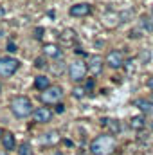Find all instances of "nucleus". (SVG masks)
<instances>
[{
	"label": "nucleus",
	"instance_id": "f257e3e1",
	"mask_svg": "<svg viewBox=\"0 0 153 155\" xmlns=\"http://www.w3.org/2000/svg\"><path fill=\"white\" fill-rule=\"evenodd\" d=\"M11 112H13V116L18 117V119H25V117L33 116V103H31V99L27 97V96H15L13 99H11Z\"/></svg>",
	"mask_w": 153,
	"mask_h": 155
},
{
	"label": "nucleus",
	"instance_id": "f03ea898",
	"mask_svg": "<svg viewBox=\"0 0 153 155\" xmlns=\"http://www.w3.org/2000/svg\"><path fill=\"white\" fill-rule=\"evenodd\" d=\"M115 150V139L112 135H99L90 143V152L94 155H110Z\"/></svg>",
	"mask_w": 153,
	"mask_h": 155
},
{
	"label": "nucleus",
	"instance_id": "7ed1b4c3",
	"mask_svg": "<svg viewBox=\"0 0 153 155\" xmlns=\"http://www.w3.org/2000/svg\"><path fill=\"white\" fill-rule=\"evenodd\" d=\"M20 69V61L13 56H2L0 58V78L13 76Z\"/></svg>",
	"mask_w": 153,
	"mask_h": 155
},
{
	"label": "nucleus",
	"instance_id": "20e7f679",
	"mask_svg": "<svg viewBox=\"0 0 153 155\" xmlns=\"http://www.w3.org/2000/svg\"><path fill=\"white\" fill-rule=\"evenodd\" d=\"M63 97V88L60 85H50L45 92L40 94V99L45 103V105H54V103H60V99Z\"/></svg>",
	"mask_w": 153,
	"mask_h": 155
},
{
	"label": "nucleus",
	"instance_id": "39448f33",
	"mask_svg": "<svg viewBox=\"0 0 153 155\" xmlns=\"http://www.w3.org/2000/svg\"><path fill=\"white\" fill-rule=\"evenodd\" d=\"M86 72H88V65L85 63V61H81V60H74L70 65H69V76L72 81H83L85 76H86Z\"/></svg>",
	"mask_w": 153,
	"mask_h": 155
},
{
	"label": "nucleus",
	"instance_id": "423d86ee",
	"mask_svg": "<svg viewBox=\"0 0 153 155\" xmlns=\"http://www.w3.org/2000/svg\"><path fill=\"white\" fill-rule=\"evenodd\" d=\"M105 61H106V65H108L110 69H121L122 63H124V54H122V51H119V49L110 51V52L106 54Z\"/></svg>",
	"mask_w": 153,
	"mask_h": 155
},
{
	"label": "nucleus",
	"instance_id": "0eeeda50",
	"mask_svg": "<svg viewBox=\"0 0 153 155\" xmlns=\"http://www.w3.org/2000/svg\"><path fill=\"white\" fill-rule=\"evenodd\" d=\"M90 11H92L90 4H86V2H79V4H74V5L70 7L69 13H70L72 16H76V18H81V16H88Z\"/></svg>",
	"mask_w": 153,
	"mask_h": 155
},
{
	"label": "nucleus",
	"instance_id": "6e6552de",
	"mask_svg": "<svg viewBox=\"0 0 153 155\" xmlns=\"http://www.w3.org/2000/svg\"><path fill=\"white\" fill-rule=\"evenodd\" d=\"M33 117H34L36 123H49L50 117H52V112L49 108H45V107H40V108H36L33 112Z\"/></svg>",
	"mask_w": 153,
	"mask_h": 155
},
{
	"label": "nucleus",
	"instance_id": "1a4fd4ad",
	"mask_svg": "<svg viewBox=\"0 0 153 155\" xmlns=\"http://www.w3.org/2000/svg\"><path fill=\"white\" fill-rule=\"evenodd\" d=\"M2 146H4V150L13 152V150L16 148V139H15V134H11V132H4V137H2Z\"/></svg>",
	"mask_w": 153,
	"mask_h": 155
},
{
	"label": "nucleus",
	"instance_id": "9d476101",
	"mask_svg": "<svg viewBox=\"0 0 153 155\" xmlns=\"http://www.w3.org/2000/svg\"><path fill=\"white\" fill-rule=\"evenodd\" d=\"M135 107L141 110V112H144V114H153V103L150 99H137L135 101Z\"/></svg>",
	"mask_w": 153,
	"mask_h": 155
},
{
	"label": "nucleus",
	"instance_id": "9b49d317",
	"mask_svg": "<svg viewBox=\"0 0 153 155\" xmlns=\"http://www.w3.org/2000/svg\"><path fill=\"white\" fill-rule=\"evenodd\" d=\"M34 87L38 88L40 92H45V90L50 87V79L47 76H43V74H40V76L34 78Z\"/></svg>",
	"mask_w": 153,
	"mask_h": 155
},
{
	"label": "nucleus",
	"instance_id": "f8f14e48",
	"mask_svg": "<svg viewBox=\"0 0 153 155\" xmlns=\"http://www.w3.org/2000/svg\"><path fill=\"white\" fill-rule=\"evenodd\" d=\"M43 52L49 56V58H58L60 54H61V51H60V47L58 45H52V43H49V45H45L43 47Z\"/></svg>",
	"mask_w": 153,
	"mask_h": 155
},
{
	"label": "nucleus",
	"instance_id": "ddd939ff",
	"mask_svg": "<svg viewBox=\"0 0 153 155\" xmlns=\"http://www.w3.org/2000/svg\"><path fill=\"white\" fill-rule=\"evenodd\" d=\"M103 61H101V58H97V56H94L92 60H90V63H88V69L94 72V74H99L101 71H103V65H101Z\"/></svg>",
	"mask_w": 153,
	"mask_h": 155
},
{
	"label": "nucleus",
	"instance_id": "4468645a",
	"mask_svg": "<svg viewBox=\"0 0 153 155\" xmlns=\"http://www.w3.org/2000/svg\"><path fill=\"white\" fill-rule=\"evenodd\" d=\"M144 117H133L132 121H130V126L133 128V130H142L144 128Z\"/></svg>",
	"mask_w": 153,
	"mask_h": 155
},
{
	"label": "nucleus",
	"instance_id": "2eb2a0df",
	"mask_svg": "<svg viewBox=\"0 0 153 155\" xmlns=\"http://www.w3.org/2000/svg\"><path fill=\"white\" fill-rule=\"evenodd\" d=\"M18 153H20V155H31V146H29L27 143H24V144L20 146V150H18Z\"/></svg>",
	"mask_w": 153,
	"mask_h": 155
},
{
	"label": "nucleus",
	"instance_id": "dca6fc26",
	"mask_svg": "<svg viewBox=\"0 0 153 155\" xmlns=\"http://www.w3.org/2000/svg\"><path fill=\"white\" fill-rule=\"evenodd\" d=\"M83 96H85V88L76 87V88H74V97H83Z\"/></svg>",
	"mask_w": 153,
	"mask_h": 155
},
{
	"label": "nucleus",
	"instance_id": "f3484780",
	"mask_svg": "<svg viewBox=\"0 0 153 155\" xmlns=\"http://www.w3.org/2000/svg\"><path fill=\"white\" fill-rule=\"evenodd\" d=\"M144 25H146V29H148V31H153V22H151V18H144Z\"/></svg>",
	"mask_w": 153,
	"mask_h": 155
},
{
	"label": "nucleus",
	"instance_id": "a211bd4d",
	"mask_svg": "<svg viewBox=\"0 0 153 155\" xmlns=\"http://www.w3.org/2000/svg\"><path fill=\"white\" fill-rule=\"evenodd\" d=\"M7 52H16V45L11 41V43H7Z\"/></svg>",
	"mask_w": 153,
	"mask_h": 155
},
{
	"label": "nucleus",
	"instance_id": "6ab92c4d",
	"mask_svg": "<svg viewBox=\"0 0 153 155\" xmlns=\"http://www.w3.org/2000/svg\"><path fill=\"white\" fill-rule=\"evenodd\" d=\"M63 110H65V108H63V105H58V107H56V112H60V114H61Z\"/></svg>",
	"mask_w": 153,
	"mask_h": 155
},
{
	"label": "nucleus",
	"instance_id": "aec40b11",
	"mask_svg": "<svg viewBox=\"0 0 153 155\" xmlns=\"http://www.w3.org/2000/svg\"><path fill=\"white\" fill-rule=\"evenodd\" d=\"M148 87H150V88L153 90V76L150 78V79H148Z\"/></svg>",
	"mask_w": 153,
	"mask_h": 155
},
{
	"label": "nucleus",
	"instance_id": "412c9836",
	"mask_svg": "<svg viewBox=\"0 0 153 155\" xmlns=\"http://www.w3.org/2000/svg\"><path fill=\"white\" fill-rule=\"evenodd\" d=\"M4 15H5V9H4V7L0 5V16H4Z\"/></svg>",
	"mask_w": 153,
	"mask_h": 155
},
{
	"label": "nucleus",
	"instance_id": "4be33fe9",
	"mask_svg": "<svg viewBox=\"0 0 153 155\" xmlns=\"http://www.w3.org/2000/svg\"><path fill=\"white\" fill-rule=\"evenodd\" d=\"M2 137H4V130H0V143H2Z\"/></svg>",
	"mask_w": 153,
	"mask_h": 155
},
{
	"label": "nucleus",
	"instance_id": "5701e85b",
	"mask_svg": "<svg viewBox=\"0 0 153 155\" xmlns=\"http://www.w3.org/2000/svg\"><path fill=\"white\" fill-rule=\"evenodd\" d=\"M150 101H151V103H153V94H151V99H150Z\"/></svg>",
	"mask_w": 153,
	"mask_h": 155
}]
</instances>
